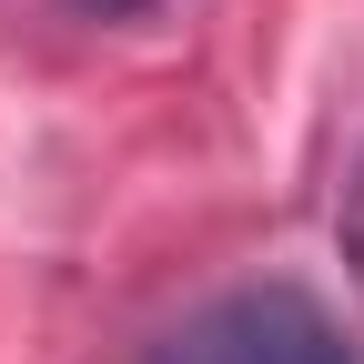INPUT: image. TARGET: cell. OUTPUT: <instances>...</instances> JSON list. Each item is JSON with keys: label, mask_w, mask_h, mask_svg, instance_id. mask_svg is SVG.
I'll return each mask as SVG.
<instances>
[{"label": "cell", "mask_w": 364, "mask_h": 364, "mask_svg": "<svg viewBox=\"0 0 364 364\" xmlns=\"http://www.w3.org/2000/svg\"><path fill=\"white\" fill-rule=\"evenodd\" d=\"M142 364H354V334L324 294L273 273V284H233V294L193 304Z\"/></svg>", "instance_id": "6da1fadb"}, {"label": "cell", "mask_w": 364, "mask_h": 364, "mask_svg": "<svg viewBox=\"0 0 364 364\" xmlns=\"http://www.w3.org/2000/svg\"><path fill=\"white\" fill-rule=\"evenodd\" d=\"M61 11H81V21H132V11H152V0H61Z\"/></svg>", "instance_id": "7a4b0ae2"}]
</instances>
